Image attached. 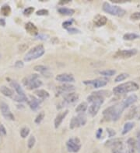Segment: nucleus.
Segmentation results:
<instances>
[{
  "mask_svg": "<svg viewBox=\"0 0 140 153\" xmlns=\"http://www.w3.org/2000/svg\"><path fill=\"white\" fill-rule=\"evenodd\" d=\"M125 109L123 108L121 103L116 105L110 106L106 108L103 111V116L106 121H116L120 118L121 115Z\"/></svg>",
  "mask_w": 140,
  "mask_h": 153,
  "instance_id": "f257e3e1",
  "label": "nucleus"
},
{
  "mask_svg": "<svg viewBox=\"0 0 140 153\" xmlns=\"http://www.w3.org/2000/svg\"><path fill=\"white\" fill-rule=\"evenodd\" d=\"M139 89V84L134 81H128L114 87L113 93L116 95H119V94H124L129 92L136 91Z\"/></svg>",
  "mask_w": 140,
  "mask_h": 153,
  "instance_id": "f03ea898",
  "label": "nucleus"
},
{
  "mask_svg": "<svg viewBox=\"0 0 140 153\" xmlns=\"http://www.w3.org/2000/svg\"><path fill=\"white\" fill-rule=\"evenodd\" d=\"M106 146L111 148L112 153H128V148L120 138H114L106 141Z\"/></svg>",
  "mask_w": 140,
  "mask_h": 153,
  "instance_id": "7ed1b4c3",
  "label": "nucleus"
},
{
  "mask_svg": "<svg viewBox=\"0 0 140 153\" xmlns=\"http://www.w3.org/2000/svg\"><path fill=\"white\" fill-rule=\"evenodd\" d=\"M45 49L44 46L41 44L38 45L36 47H33L32 49H30L27 54L24 57V60L25 61H31L34 60L38 59L40 57H42L45 54Z\"/></svg>",
  "mask_w": 140,
  "mask_h": 153,
  "instance_id": "20e7f679",
  "label": "nucleus"
},
{
  "mask_svg": "<svg viewBox=\"0 0 140 153\" xmlns=\"http://www.w3.org/2000/svg\"><path fill=\"white\" fill-rule=\"evenodd\" d=\"M23 84L29 90L38 88L42 85V81L39 80L38 74H31L23 80Z\"/></svg>",
  "mask_w": 140,
  "mask_h": 153,
  "instance_id": "39448f33",
  "label": "nucleus"
},
{
  "mask_svg": "<svg viewBox=\"0 0 140 153\" xmlns=\"http://www.w3.org/2000/svg\"><path fill=\"white\" fill-rule=\"evenodd\" d=\"M103 10L105 12H107L108 14L112 16H123L125 15L126 11L124 9L119 7L118 5H110L108 3H104L102 6Z\"/></svg>",
  "mask_w": 140,
  "mask_h": 153,
  "instance_id": "423d86ee",
  "label": "nucleus"
},
{
  "mask_svg": "<svg viewBox=\"0 0 140 153\" xmlns=\"http://www.w3.org/2000/svg\"><path fill=\"white\" fill-rule=\"evenodd\" d=\"M66 148L69 152L76 153L81 148V141L77 137L70 138L66 142Z\"/></svg>",
  "mask_w": 140,
  "mask_h": 153,
  "instance_id": "0eeeda50",
  "label": "nucleus"
},
{
  "mask_svg": "<svg viewBox=\"0 0 140 153\" xmlns=\"http://www.w3.org/2000/svg\"><path fill=\"white\" fill-rule=\"evenodd\" d=\"M86 116L84 113L79 114L76 117H73L70 121L69 128L71 129H74L75 128H79L81 126L85 125L86 123Z\"/></svg>",
  "mask_w": 140,
  "mask_h": 153,
  "instance_id": "6e6552de",
  "label": "nucleus"
},
{
  "mask_svg": "<svg viewBox=\"0 0 140 153\" xmlns=\"http://www.w3.org/2000/svg\"><path fill=\"white\" fill-rule=\"evenodd\" d=\"M0 110H1V113L5 119L11 120V121L15 120V117H14L12 111L10 110V107L6 103L3 102V101L0 102Z\"/></svg>",
  "mask_w": 140,
  "mask_h": 153,
  "instance_id": "1a4fd4ad",
  "label": "nucleus"
},
{
  "mask_svg": "<svg viewBox=\"0 0 140 153\" xmlns=\"http://www.w3.org/2000/svg\"><path fill=\"white\" fill-rule=\"evenodd\" d=\"M136 53H137L136 49H121V50H118V52L115 53V57H118V58H130L135 56Z\"/></svg>",
  "mask_w": 140,
  "mask_h": 153,
  "instance_id": "9d476101",
  "label": "nucleus"
},
{
  "mask_svg": "<svg viewBox=\"0 0 140 153\" xmlns=\"http://www.w3.org/2000/svg\"><path fill=\"white\" fill-rule=\"evenodd\" d=\"M83 84L86 85H92L94 88H100L107 85L108 81L104 79H95L90 80V81H84Z\"/></svg>",
  "mask_w": 140,
  "mask_h": 153,
  "instance_id": "9b49d317",
  "label": "nucleus"
},
{
  "mask_svg": "<svg viewBox=\"0 0 140 153\" xmlns=\"http://www.w3.org/2000/svg\"><path fill=\"white\" fill-rule=\"evenodd\" d=\"M135 118L137 120H140V105L138 107H133L125 115V118L128 119V120Z\"/></svg>",
  "mask_w": 140,
  "mask_h": 153,
  "instance_id": "f8f14e48",
  "label": "nucleus"
},
{
  "mask_svg": "<svg viewBox=\"0 0 140 153\" xmlns=\"http://www.w3.org/2000/svg\"><path fill=\"white\" fill-rule=\"evenodd\" d=\"M56 81L62 83H73L75 82V78L72 74H58L55 77Z\"/></svg>",
  "mask_w": 140,
  "mask_h": 153,
  "instance_id": "ddd939ff",
  "label": "nucleus"
},
{
  "mask_svg": "<svg viewBox=\"0 0 140 153\" xmlns=\"http://www.w3.org/2000/svg\"><path fill=\"white\" fill-rule=\"evenodd\" d=\"M27 102L29 104V106L33 111H37L39 108L40 104L41 103V101H40L39 99L36 98L35 97L30 95L29 97H27Z\"/></svg>",
  "mask_w": 140,
  "mask_h": 153,
  "instance_id": "4468645a",
  "label": "nucleus"
},
{
  "mask_svg": "<svg viewBox=\"0 0 140 153\" xmlns=\"http://www.w3.org/2000/svg\"><path fill=\"white\" fill-rule=\"evenodd\" d=\"M104 102H94L92 103L91 105L88 108V112L92 117H94L97 115V114L98 113V111L100 110V106L102 105Z\"/></svg>",
  "mask_w": 140,
  "mask_h": 153,
  "instance_id": "2eb2a0df",
  "label": "nucleus"
},
{
  "mask_svg": "<svg viewBox=\"0 0 140 153\" xmlns=\"http://www.w3.org/2000/svg\"><path fill=\"white\" fill-rule=\"evenodd\" d=\"M75 89V86L71 84H64L61 86L57 87V91L58 94H63V93H71Z\"/></svg>",
  "mask_w": 140,
  "mask_h": 153,
  "instance_id": "dca6fc26",
  "label": "nucleus"
},
{
  "mask_svg": "<svg viewBox=\"0 0 140 153\" xmlns=\"http://www.w3.org/2000/svg\"><path fill=\"white\" fill-rule=\"evenodd\" d=\"M68 113H69V111L66 110V111H62V112H59V113L58 114L57 116L55 117V122H54L55 129H57L58 128H59V126L61 125V124H62V122L63 121V120L65 119V118L66 117Z\"/></svg>",
  "mask_w": 140,
  "mask_h": 153,
  "instance_id": "f3484780",
  "label": "nucleus"
},
{
  "mask_svg": "<svg viewBox=\"0 0 140 153\" xmlns=\"http://www.w3.org/2000/svg\"><path fill=\"white\" fill-rule=\"evenodd\" d=\"M138 97L135 95V94H132L130 96H128L127 98L124 100V101L121 102V104H122L123 108L124 109H126L127 108H128L131 105H132L133 104H135V102L137 101Z\"/></svg>",
  "mask_w": 140,
  "mask_h": 153,
  "instance_id": "a211bd4d",
  "label": "nucleus"
},
{
  "mask_svg": "<svg viewBox=\"0 0 140 153\" xmlns=\"http://www.w3.org/2000/svg\"><path fill=\"white\" fill-rule=\"evenodd\" d=\"M79 100V94L77 93L71 92L64 97V101L67 104H73Z\"/></svg>",
  "mask_w": 140,
  "mask_h": 153,
  "instance_id": "6ab92c4d",
  "label": "nucleus"
},
{
  "mask_svg": "<svg viewBox=\"0 0 140 153\" xmlns=\"http://www.w3.org/2000/svg\"><path fill=\"white\" fill-rule=\"evenodd\" d=\"M93 22H94V24H95L96 26L100 27V26H104V25L108 22V19H107V17L104 16L97 15L94 17Z\"/></svg>",
  "mask_w": 140,
  "mask_h": 153,
  "instance_id": "aec40b11",
  "label": "nucleus"
},
{
  "mask_svg": "<svg viewBox=\"0 0 140 153\" xmlns=\"http://www.w3.org/2000/svg\"><path fill=\"white\" fill-rule=\"evenodd\" d=\"M34 70L35 71H38L39 73L44 75L45 76H51V74L49 71V68L46 66H44V65H37L34 67Z\"/></svg>",
  "mask_w": 140,
  "mask_h": 153,
  "instance_id": "412c9836",
  "label": "nucleus"
},
{
  "mask_svg": "<svg viewBox=\"0 0 140 153\" xmlns=\"http://www.w3.org/2000/svg\"><path fill=\"white\" fill-rule=\"evenodd\" d=\"M128 146V153H135V150L137 149V144L136 141L134 138H128L127 141Z\"/></svg>",
  "mask_w": 140,
  "mask_h": 153,
  "instance_id": "4be33fe9",
  "label": "nucleus"
},
{
  "mask_svg": "<svg viewBox=\"0 0 140 153\" xmlns=\"http://www.w3.org/2000/svg\"><path fill=\"white\" fill-rule=\"evenodd\" d=\"M25 29L30 34L34 35V36H37L38 34V32H38V27L32 22H27L25 26Z\"/></svg>",
  "mask_w": 140,
  "mask_h": 153,
  "instance_id": "5701e85b",
  "label": "nucleus"
},
{
  "mask_svg": "<svg viewBox=\"0 0 140 153\" xmlns=\"http://www.w3.org/2000/svg\"><path fill=\"white\" fill-rule=\"evenodd\" d=\"M10 85L14 88V90H15L16 92L17 93L18 95L22 97H27L24 91H23V88L21 87V86L18 84L17 82L14 81H10Z\"/></svg>",
  "mask_w": 140,
  "mask_h": 153,
  "instance_id": "b1692460",
  "label": "nucleus"
},
{
  "mask_svg": "<svg viewBox=\"0 0 140 153\" xmlns=\"http://www.w3.org/2000/svg\"><path fill=\"white\" fill-rule=\"evenodd\" d=\"M0 92H1L4 96L7 97H13V95H14V92L6 86L0 87Z\"/></svg>",
  "mask_w": 140,
  "mask_h": 153,
  "instance_id": "393cba45",
  "label": "nucleus"
},
{
  "mask_svg": "<svg viewBox=\"0 0 140 153\" xmlns=\"http://www.w3.org/2000/svg\"><path fill=\"white\" fill-rule=\"evenodd\" d=\"M58 12H59L60 14L64 16H72L75 13V10L73 9H69V8L66 7H60L58 8Z\"/></svg>",
  "mask_w": 140,
  "mask_h": 153,
  "instance_id": "a878e982",
  "label": "nucleus"
},
{
  "mask_svg": "<svg viewBox=\"0 0 140 153\" xmlns=\"http://www.w3.org/2000/svg\"><path fill=\"white\" fill-rule=\"evenodd\" d=\"M87 109H88L87 103H86V102H82V103H80V104L77 106V108H75V111H76L78 114L84 113Z\"/></svg>",
  "mask_w": 140,
  "mask_h": 153,
  "instance_id": "bb28decb",
  "label": "nucleus"
},
{
  "mask_svg": "<svg viewBox=\"0 0 140 153\" xmlns=\"http://www.w3.org/2000/svg\"><path fill=\"white\" fill-rule=\"evenodd\" d=\"M134 127H135V123H134V122H127V123H125V125H124V128H123L122 134L123 135H126V134L128 133Z\"/></svg>",
  "mask_w": 140,
  "mask_h": 153,
  "instance_id": "cd10ccee",
  "label": "nucleus"
},
{
  "mask_svg": "<svg viewBox=\"0 0 140 153\" xmlns=\"http://www.w3.org/2000/svg\"><path fill=\"white\" fill-rule=\"evenodd\" d=\"M35 94H37V96L40 99H46L49 97V93L48 91H46L45 90H42V89L36 91Z\"/></svg>",
  "mask_w": 140,
  "mask_h": 153,
  "instance_id": "c85d7f7f",
  "label": "nucleus"
},
{
  "mask_svg": "<svg viewBox=\"0 0 140 153\" xmlns=\"http://www.w3.org/2000/svg\"><path fill=\"white\" fill-rule=\"evenodd\" d=\"M140 36L139 35L136 34V33H126V34L124 35V37H123V39L125 40H136L138 38H139Z\"/></svg>",
  "mask_w": 140,
  "mask_h": 153,
  "instance_id": "c756f323",
  "label": "nucleus"
},
{
  "mask_svg": "<svg viewBox=\"0 0 140 153\" xmlns=\"http://www.w3.org/2000/svg\"><path fill=\"white\" fill-rule=\"evenodd\" d=\"M1 12H2V14L3 16H8L10 14V12H11V8H10V5H3L2 8H1Z\"/></svg>",
  "mask_w": 140,
  "mask_h": 153,
  "instance_id": "7c9ffc66",
  "label": "nucleus"
},
{
  "mask_svg": "<svg viewBox=\"0 0 140 153\" xmlns=\"http://www.w3.org/2000/svg\"><path fill=\"white\" fill-rule=\"evenodd\" d=\"M116 74V70H105L100 72V74L105 76H111Z\"/></svg>",
  "mask_w": 140,
  "mask_h": 153,
  "instance_id": "2f4dec72",
  "label": "nucleus"
},
{
  "mask_svg": "<svg viewBox=\"0 0 140 153\" xmlns=\"http://www.w3.org/2000/svg\"><path fill=\"white\" fill-rule=\"evenodd\" d=\"M30 134V129L28 127H23L22 129L20 130V135L23 138H27Z\"/></svg>",
  "mask_w": 140,
  "mask_h": 153,
  "instance_id": "473e14b6",
  "label": "nucleus"
},
{
  "mask_svg": "<svg viewBox=\"0 0 140 153\" xmlns=\"http://www.w3.org/2000/svg\"><path fill=\"white\" fill-rule=\"evenodd\" d=\"M35 143H36V138L34 135H31L28 139L27 141V146L29 149H31V148L35 146Z\"/></svg>",
  "mask_w": 140,
  "mask_h": 153,
  "instance_id": "72a5a7b5",
  "label": "nucleus"
},
{
  "mask_svg": "<svg viewBox=\"0 0 140 153\" xmlns=\"http://www.w3.org/2000/svg\"><path fill=\"white\" fill-rule=\"evenodd\" d=\"M127 77H128V74H125V73H122V74H119V75H118V76H116V78L115 79V81L116 82V83L122 81L126 79Z\"/></svg>",
  "mask_w": 140,
  "mask_h": 153,
  "instance_id": "f704fd0d",
  "label": "nucleus"
},
{
  "mask_svg": "<svg viewBox=\"0 0 140 153\" xmlns=\"http://www.w3.org/2000/svg\"><path fill=\"white\" fill-rule=\"evenodd\" d=\"M45 113H44L43 111H41L40 113L38 114V116L36 117L34 122L36 124H38V125H39V124L41 123V121H42L43 120H44V118H45Z\"/></svg>",
  "mask_w": 140,
  "mask_h": 153,
  "instance_id": "c9c22d12",
  "label": "nucleus"
},
{
  "mask_svg": "<svg viewBox=\"0 0 140 153\" xmlns=\"http://www.w3.org/2000/svg\"><path fill=\"white\" fill-rule=\"evenodd\" d=\"M13 100L17 102H23V101H27V97H22L20 96V95H16L13 97Z\"/></svg>",
  "mask_w": 140,
  "mask_h": 153,
  "instance_id": "e433bc0d",
  "label": "nucleus"
},
{
  "mask_svg": "<svg viewBox=\"0 0 140 153\" xmlns=\"http://www.w3.org/2000/svg\"><path fill=\"white\" fill-rule=\"evenodd\" d=\"M34 8L28 7L23 10V15H25V16H30L32 14L33 12H34Z\"/></svg>",
  "mask_w": 140,
  "mask_h": 153,
  "instance_id": "4c0bfd02",
  "label": "nucleus"
},
{
  "mask_svg": "<svg viewBox=\"0 0 140 153\" xmlns=\"http://www.w3.org/2000/svg\"><path fill=\"white\" fill-rule=\"evenodd\" d=\"M73 22V19H72V20H67V21H65V22L62 23V27L65 28V29H66V30H67L68 28L70 27V26H72Z\"/></svg>",
  "mask_w": 140,
  "mask_h": 153,
  "instance_id": "58836bf2",
  "label": "nucleus"
},
{
  "mask_svg": "<svg viewBox=\"0 0 140 153\" xmlns=\"http://www.w3.org/2000/svg\"><path fill=\"white\" fill-rule=\"evenodd\" d=\"M49 12L48 9H40L36 12L37 16H48Z\"/></svg>",
  "mask_w": 140,
  "mask_h": 153,
  "instance_id": "ea45409f",
  "label": "nucleus"
},
{
  "mask_svg": "<svg viewBox=\"0 0 140 153\" xmlns=\"http://www.w3.org/2000/svg\"><path fill=\"white\" fill-rule=\"evenodd\" d=\"M68 32H69V33H71V34H76V33H80V30H78V29H76V28H72V27H69L67 29Z\"/></svg>",
  "mask_w": 140,
  "mask_h": 153,
  "instance_id": "a19ab883",
  "label": "nucleus"
},
{
  "mask_svg": "<svg viewBox=\"0 0 140 153\" xmlns=\"http://www.w3.org/2000/svg\"><path fill=\"white\" fill-rule=\"evenodd\" d=\"M131 19L133 20H140V12H136L132 13L131 15Z\"/></svg>",
  "mask_w": 140,
  "mask_h": 153,
  "instance_id": "79ce46f5",
  "label": "nucleus"
},
{
  "mask_svg": "<svg viewBox=\"0 0 140 153\" xmlns=\"http://www.w3.org/2000/svg\"><path fill=\"white\" fill-rule=\"evenodd\" d=\"M107 132L108 133V137L109 138H112V137L115 136V135H116V132H115V130L112 129H110V128L107 129Z\"/></svg>",
  "mask_w": 140,
  "mask_h": 153,
  "instance_id": "37998d69",
  "label": "nucleus"
},
{
  "mask_svg": "<svg viewBox=\"0 0 140 153\" xmlns=\"http://www.w3.org/2000/svg\"><path fill=\"white\" fill-rule=\"evenodd\" d=\"M6 135V129L3 124L0 122V135L4 136Z\"/></svg>",
  "mask_w": 140,
  "mask_h": 153,
  "instance_id": "c03bdc74",
  "label": "nucleus"
},
{
  "mask_svg": "<svg viewBox=\"0 0 140 153\" xmlns=\"http://www.w3.org/2000/svg\"><path fill=\"white\" fill-rule=\"evenodd\" d=\"M48 37V35H45V34H38L36 36V38H37V39H39V40H47Z\"/></svg>",
  "mask_w": 140,
  "mask_h": 153,
  "instance_id": "a18cd8bd",
  "label": "nucleus"
},
{
  "mask_svg": "<svg viewBox=\"0 0 140 153\" xmlns=\"http://www.w3.org/2000/svg\"><path fill=\"white\" fill-rule=\"evenodd\" d=\"M23 66H24L23 63L22 61H20V60H18V61H16L15 63L16 68H18V69H21V68H23Z\"/></svg>",
  "mask_w": 140,
  "mask_h": 153,
  "instance_id": "49530a36",
  "label": "nucleus"
},
{
  "mask_svg": "<svg viewBox=\"0 0 140 153\" xmlns=\"http://www.w3.org/2000/svg\"><path fill=\"white\" fill-rule=\"evenodd\" d=\"M102 133H103V129H99L97 130V133H96V136H97V138L98 139H100V138H101Z\"/></svg>",
  "mask_w": 140,
  "mask_h": 153,
  "instance_id": "de8ad7c7",
  "label": "nucleus"
},
{
  "mask_svg": "<svg viewBox=\"0 0 140 153\" xmlns=\"http://www.w3.org/2000/svg\"><path fill=\"white\" fill-rule=\"evenodd\" d=\"M138 140L136 141V144H137V149L139 151H140V132L138 133V136H137Z\"/></svg>",
  "mask_w": 140,
  "mask_h": 153,
  "instance_id": "09e8293b",
  "label": "nucleus"
},
{
  "mask_svg": "<svg viewBox=\"0 0 140 153\" xmlns=\"http://www.w3.org/2000/svg\"><path fill=\"white\" fill-rule=\"evenodd\" d=\"M5 26V20L4 19L0 18V26Z\"/></svg>",
  "mask_w": 140,
  "mask_h": 153,
  "instance_id": "8fccbe9b",
  "label": "nucleus"
},
{
  "mask_svg": "<svg viewBox=\"0 0 140 153\" xmlns=\"http://www.w3.org/2000/svg\"><path fill=\"white\" fill-rule=\"evenodd\" d=\"M69 3V0H65V1H61L60 3H59V4L60 5H65V4H66V3Z\"/></svg>",
  "mask_w": 140,
  "mask_h": 153,
  "instance_id": "3c124183",
  "label": "nucleus"
},
{
  "mask_svg": "<svg viewBox=\"0 0 140 153\" xmlns=\"http://www.w3.org/2000/svg\"><path fill=\"white\" fill-rule=\"evenodd\" d=\"M112 2L114 3H125V2H127V1H118V0H114Z\"/></svg>",
  "mask_w": 140,
  "mask_h": 153,
  "instance_id": "603ef678",
  "label": "nucleus"
},
{
  "mask_svg": "<svg viewBox=\"0 0 140 153\" xmlns=\"http://www.w3.org/2000/svg\"><path fill=\"white\" fill-rule=\"evenodd\" d=\"M0 57H1V54H0Z\"/></svg>",
  "mask_w": 140,
  "mask_h": 153,
  "instance_id": "864d4df0",
  "label": "nucleus"
},
{
  "mask_svg": "<svg viewBox=\"0 0 140 153\" xmlns=\"http://www.w3.org/2000/svg\"><path fill=\"white\" fill-rule=\"evenodd\" d=\"M139 28H140V24H139Z\"/></svg>",
  "mask_w": 140,
  "mask_h": 153,
  "instance_id": "5fc2aeb1",
  "label": "nucleus"
}]
</instances>
